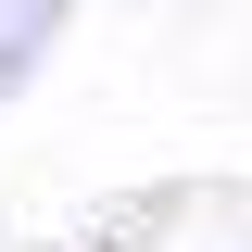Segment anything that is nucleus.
<instances>
[{
  "instance_id": "nucleus-1",
  "label": "nucleus",
  "mask_w": 252,
  "mask_h": 252,
  "mask_svg": "<svg viewBox=\"0 0 252 252\" xmlns=\"http://www.w3.org/2000/svg\"><path fill=\"white\" fill-rule=\"evenodd\" d=\"M63 13H76V0H0V101L38 89V63L63 51Z\"/></svg>"
}]
</instances>
